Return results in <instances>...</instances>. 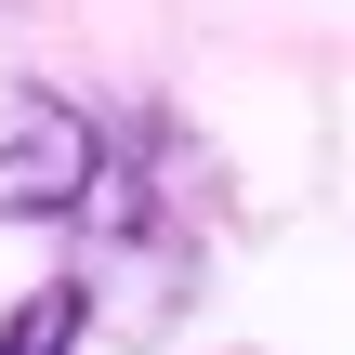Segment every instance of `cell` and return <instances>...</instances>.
<instances>
[{"label":"cell","instance_id":"obj_2","mask_svg":"<svg viewBox=\"0 0 355 355\" xmlns=\"http://www.w3.org/2000/svg\"><path fill=\"white\" fill-rule=\"evenodd\" d=\"M79 329H92V290L53 277V290H26V303L0 316V355H79Z\"/></svg>","mask_w":355,"mask_h":355},{"label":"cell","instance_id":"obj_1","mask_svg":"<svg viewBox=\"0 0 355 355\" xmlns=\"http://www.w3.org/2000/svg\"><path fill=\"white\" fill-rule=\"evenodd\" d=\"M105 184V132L66 92H0V224H79Z\"/></svg>","mask_w":355,"mask_h":355}]
</instances>
